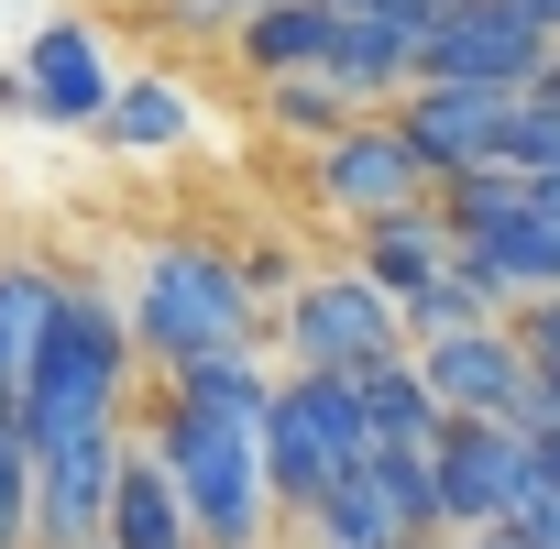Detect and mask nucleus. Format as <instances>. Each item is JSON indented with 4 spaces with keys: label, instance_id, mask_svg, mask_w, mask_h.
<instances>
[{
    "label": "nucleus",
    "instance_id": "7c9ffc66",
    "mask_svg": "<svg viewBox=\"0 0 560 549\" xmlns=\"http://www.w3.org/2000/svg\"><path fill=\"white\" fill-rule=\"evenodd\" d=\"M538 23H549V34H560V0H549V12H538Z\"/></svg>",
    "mask_w": 560,
    "mask_h": 549
},
{
    "label": "nucleus",
    "instance_id": "4468645a",
    "mask_svg": "<svg viewBox=\"0 0 560 549\" xmlns=\"http://www.w3.org/2000/svg\"><path fill=\"white\" fill-rule=\"evenodd\" d=\"M298 538H308V549H440V538H418V527H407V505L374 483V462H363V472H341L319 505H298Z\"/></svg>",
    "mask_w": 560,
    "mask_h": 549
},
{
    "label": "nucleus",
    "instance_id": "5701e85b",
    "mask_svg": "<svg viewBox=\"0 0 560 549\" xmlns=\"http://www.w3.org/2000/svg\"><path fill=\"white\" fill-rule=\"evenodd\" d=\"M264 121H275V132H298V143L319 154V143H330V132H352L363 110H352L330 78H275V89H264Z\"/></svg>",
    "mask_w": 560,
    "mask_h": 549
},
{
    "label": "nucleus",
    "instance_id": "9b49d317",
    "mask_svg": "<svg viewBox=\"0 0 560 549\" xmlns=\"http://www.w3.org/2000/svg\"><path fill=\"white\" fill-rule=\"evenodd\" d=\"M505 110H516V89H407L385 121L407 132L418 176H429V187H451V176L494 165V132H505Z\"/></svg>",
    "mask_w": 560,
    "mask_h": 549
},
{
    "label": "nucleus",
    "instance_id": "f03ea898",
    "mask_svg": "<svg viewBox=\"0 0 560 549\" xmlns=\"http://www.w3.org/2000/svg\"><path fill=\"white\" fill-rule=\"evenodd\" d=\"M121 396H132V330L100 287L56 274V308L34 330V363H23V440H56V429H121Z\"/></svg>",
    "mask_w": 560,
    "mask_h": 549
},
{
    "label": "nucleus",
    "instance_id": "c756f323",
    "mask_svg": "<svg viewBox=\"0 0 560 549\" xmlns=\"http://www.w3.org/2000/svg\"><path fill=\"white\" fill-rule=\"evenodd\" d=\"M527 89H549V100H560V34H549V67H538V78H527Z\"/></svg>",
    "mask_w": 560,
    "mask_h": 549
},
{
    "label": "nucleus",
    "instance_id": "423d86ee",
    "mask_svg": "<svg viewBox=\"0 0 560 549\" xmlns=\"http://www.w3.org/2000/svg\"><path fill=\"white\" fill-rule=\"evenodd\" d=\"M264 341H287V374H363V363L407 352L396 341V297H374L352 264L341 274H298Z\"/></svg>",
    "mask_w": 560,
    "mask_h": 549
},
{
    "label": "nucleus",
    "instance_id": "39448f33",
    "mask_svg": "<svg viewBox=\"0 0 560 549\" xmlns=\"http://www.w3.org/2000/svg\"><path fill=\"white\" fill-rule=\"evenodd\" d=\"M527 494H538L527 429H505V418H440V440H429V516H440V538L516 527Z\"/></svg>",
    "mask_w": 560,
    "mask_h": 549
},
{
    "label": "nucleus",
    "instance_id": "c85d7f7f",
    "mask_svg": "<svg viewBox=\"0 0 560 549\" xmlns=\"http://www.w3.org/2000/svg\"><path fill=\"white\" fill-rule=\"evenodd\" d=\"M451 549H527L516 527H483V538H451Z\"/></svg>",
    "mask_w": 560,
    "mask_h": 549
},
{
    "label": "nucleus",
    "instance_id": "a878e982",
    "mask_svg": "<svg viewBox=\"0 0 560 549\" xmlns=\"http://www.w3.org/2000/svg\"><path fill=\"white\" fill-rule=\"evenodd\" d=\"M505 330H516V352H527L538 374H560V297H527V308H505Z\"/></svg>",
    "mask_w": 560,
    "mask_h": 549
},
{
    "label": "nucleus",
    "instance_id": "f257e3e1",
    "mask_svg": "<svg viewBox=\"0 0 560 549\" xmlns=\"http://www.w3.org/2000/svg\"><path fill=\"white\" fill-rule=\"evenodd\" d=\"M287 287L275 253H220V242H154L132 297H121V330H132V363L176 374V363H209V352H242L264 341V297Z\"/></svg>",
    "mask_w": 560,
    "mask_h": 549
},
{
    "label": "nucleus",
    "instance_id": "aec40b11",
    "mask_svg": "<svg viewBox=\"0 0 560 549\" xmlns=\"http://www.w3.org/2000/svg\"><path fill=\"white\" fill-rule=\"evenodd\" d=\"M494 319H505V308L472 287L462 264H451V274H429L418 297H396V341H407V352H429V341H462V330H494Z\"/></svg>",
    "mask_w": 560,
    "mask_h": 549
},
{
    "label": "nucleus",
    "instance_id": "bb28decb",
    "mask_svg": "<svg viewBox=\"0 0 560 549\" xmlns=\"http://www.w3.org/2000/svg\"><path fill=\"white\" fill-rule=\"evenodd\" d=\"M516 538H527V549H560V494H527V505H516Z\"/></svg>",
    "mask_w": 560,
    "mask_h": 549
},
{
    "label": "nucleus",
    "instance_id": "2eb2a0df",
    "mask_svg": "<svg viewBox=\"0 0 560 549\" xmlns=\"http://www.w3.org/2000/svg\"><path fill=\"white\" fill-rule=\"evenodd\" d=\"M352 274L374 297H418L429 274H451V231H440V209L418 198V209H385V220H363V242H352Z\"/></svg>",
    "mask_w": 560,
    "mask_h": 549
},
{
    "label": "nucleus",
    "instance_id": "cd10ccee",
    "mask_svg": "<svg viewBox=\"0 0 560 549\" xmlns=\"http://www.w3.org/2000/svg\"><path fill=\"white\" fill-rule=\"evenodd\" d=\"M527 209H538V220L560 231V176H527Z\"/></svg>",
    "mask_w": 560,
    "mask_h": 549
},
{
    "label": "nucleus",
    "instance_id": "9d476101",
    "mask_svg": "<svg viewBox=\"0 0 560 549\" xmlns=\"http://www.w3.org/2000/svg\"><path fill=\"white\" fill-rule=\"evenodd\" d=\"M308 187H319V209H341L352 231L429 198V176H418V154H407V132H396L385 110H363L352 132H330V143L308 154Z\"/></svg>",
    "mask_w": 560,
    "mask_h": 549
},
{
    "label": "nucleus",
    "instance_id": "20e7f679",
    "mask_svg": "<svg viewBox=\"0 0 560 549\" xmlns=\"http://www.w3.org/2000/svg\"><path fill=\"white\" fill-rule=\"evenodd\" d=\"M253 451H264L275 516H298V505H319L341 472H363V462H374V429H363L352 374H275V407H264Z\"/></svg>",
    "mask_w": 560,
    "mask_h": 549
},
{
    "label": "nucleus",
    "instance_id": "a211bd4d",
    "mask_svg": "<svg viewBox=\"0 0 560 549\" xmlns=\"http://www.w3.org/2000/svg\"><path fill=\"white\" fill-rule=\"evenodd\" d=\"M165 396H176V407H198V418H220V429H264V407H275V363H264V341H242V352L176 363V374H165Z\"/></svg>",
    "mask_w": 560,
    "mask_h": 549
},
{
    "label": "nucleus",
    "instance_id": "f8f14e48",
    "mask_svg": "<svg viewBox=\"0 0 560 549\" xmlns=\"http://www.w3.org/2000/svg\"><path fill=\"white\" fill-rule=\"evenodd\" d=\"M319 78H330L352 110H374V100H407V89H418V23H407V12H341V23H330V56H319Z\"/></svg>",
    "mask_w": 560,
    "mask_h": 549
},
{
    "label": "nucleus",
    "instance_id": "2f4dec72",
    "mask_svg": "<svg viewBox=\"0 0 560 549\" xmlns=\"http://www.w3.org/2000/svg\"><path fill=\"white\" fill-rule=\"evenodd\" d=\"M527 12H549V0H527Z\"/></svg>",
    "mask_w": 560,
    "mask_h": 549
},
{
    "label": "nucleus",
    "instance_id": "0eeeda50",
    "mask_svg": "<svg viewBox=\"0 0 560 549\" xmlns=\"http://www.w3.org/2000/svg\"><path fill=\"white\" fill-rule=\"evenodd\" d=\"M549 67V23L527 0H451L418 23V89H527Z\"/></svg>",
    "mask_w": 560,
    "mask_h": 549
},
{
    "label": "nucleus",
    "instance_id": "ddd939ff",
    "mask_svg": "<svg viewBox=\"0 0 560 549\" xmlns=\"http://www.w3.org/2000/svg\"><path fill=\"white\" fill-rule=\"evenodd\" d=\"M110 45L89 34V23H45L34 34V56H23V110H45V121H100L110 110Z\"/></svg>",
    "mask_w": 560,
    "mask_h": 549
},
{
    "label": "nucleus",
    "instance_id": "f3484780",
    "mask_svg": "<svg viewBox=\"0 0 560 549\" xmlns=\"http://www.w3.org/2000/svg\"><path fill=\"white\" fill-rule=\"evenodd\" d=\"M330 0H264V12L231 34V56L253 67V89H275V78H319V56H330Z\"/></svg>",
    "mask_w": 560,
    "mask_h": 549
},
{
    "label": "nucleus",
    "instance_id": "6ab92c4d",
    "mask_svg": "<svg viewBox=\"0 0 560 549\" xmlns=\"http://www.w3.org/2000/svg\"><path fill=\"white\" fill-rule=\"evenodd\" d=\"M352 396H363L374 451H429V440H440V407H429V385H418V363H407V352L363 363V374H352Z\"/></svg>",
    "mask_w": 560,
    "mask_h": 549
},
{
    "label": "nucleus",
    "instance_id": "412c9836",
    "mask_svg": "<svg viewBox=\"0 0 560 549\" xmlns=\"http://www.w3.org/2000/svg\"><path fill=\"white\" fill-rule=\"evenodd\" d=\"M187 121H198V110H187L176 78H121L110 110H100V132H110L121 154H165V143H187Z\"/></svg>",
    "mask_w": 560,
    "mask_h": 549
},
{
    "label": "nucleus",
    "instance_id": "1a4fd4ad",
    "mask_svg": "<svg viewBox=\"0 0 560 549\" xmlns=\"http://www.w3.org/2000/svg\"><path fill=\"white\" fill-rule=\"evenodd\" d=\"M121 451H132V429H56V440H34V549H100Z\"/></svg>",
    "mask_w": 560,
    "mask_h": 549
},
{
    "label": "nucleus",
    "instance_id": "6e6552de",
    "mask_svg": "<svg viewBox=\"0 0 560 549\" xmlns=\"http://www.w3.org/2000/svg\"><path fill=\"white\" fill-rule=\"evenodd\" d=\"M418 363V385H429V407L440 418H505V429H538L549 407H538V363L516 352V330L494 319V330H462V341H429V352H407Z\"/></svg>",
    "mask_w": 560,
    "mask_h": 549
},
{
    "label": "nucleus",
    "instance_id": "b1692460",
    "mask_svg": "<svg viewBox=\"0 0 560 549\" xmlns=\"http://www.w3.org/2000/svg\"><path fill=\"white\" fill-rule=\"evenodd\" d=\"M494 165L505 176H560V100L549 89H516V110L494 132Z\"/></svg>",
    "mask_w": 560,
    "mask_h": 549
},
{
    "label": "nucleus",
    "instance_id": "393cba45",
    "mask_svg": "<svg viewBox=\"0 0 560 549\" xmlns=\"http://www.w3.org/2000/svg\"><path fill=\"white\" fill-rule=\"evenodd\" d=\"M0 549H34V440L0 418Z\"/></svg>",
    "mask_w": 560,
    "mask_h": 549
},
{
    "label": "nucleus",
    "instance_id": "dca6fc26",
    "mask_svg": "<svg viewBox=\"0 0 560 549\" xmlns=\"http://www.w3.org/2000/svg\"><path fill=\"white\" fill-rule=\"evenodd\" d=\"M100 549H198V527H187V505H176V483H165V462H154L143 440H132V451H121V472H110Z\"/></svg>",
    "mask_w": 560,
    "mask_h": 549
},
{
    "label": "nucleus",
    "instance_id": "4be33fe9",
    "mask_svg": "<svg viewBox=\"0 0 560 549\" xmlns=\"http://www.w3.org/2000/svg\"><path fill=\"white\" fill-rule=\"evenodd\" d=\"M45 308H56V274L45 264H0V418L23 407V363H34Z\"/></svg>",
    "mask_w": 560,
    "mask_h": 549
},
{
    "label": "nucleus",
    "instance_id": "7ed1b4c3",
    "mask_svg": "<svg viewBox=\"0 0 560 549\" xmlns=\"http://www.w3.org/2000/svg\"><path fill=\"white\" fill-rule=\"evenodd\" d=\"M143 451L165 462V483H176L198 549H275V527H287V516H275V494H264V451H253V429H220V418H198V407L165 396V418H154Z\"/></svg>",
    "mask_w": 560,
    "mask_h": 549
}]
</instances>
